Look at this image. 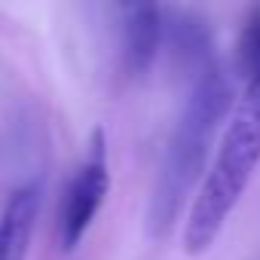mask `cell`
Segmentation results:
<instances>
[{"label": "cell", "mask_w": 260, "mask_h": 260, "mask_svg": "<svg viewBox=\"0 0 260 260\" xmlns=\"http://www.w3.org/2000/svg\"><path fill=\"white\" fill-rule=\"evenodd\" d=\"M230 107H233L230 77L217 64L193 80L187 104L166 141L156 184L150 193L147 230L153 239H166L175 230V223L181 220L184 202L193 196V190L199 193L205 181L208 150L214 144V135H217L220 122L226 119Z\"/></svg>", "instance_id": "1"}, {"label": "cell", "mask_w": 260, "mask_h": 260, "mask_svg": "<svg viewBox=\"0 0 260 260\" xmlns=\"http://www.w3.org/2000/svg\"><path fill=\"white\" fill-rule=\"evenodd\" d=\"M257 166H260V74L245 83V92L230 110L214 162L208 166L205 181L184 217L181 239L187 254H205L217 242L233 208L245 196Z\"/></svg>", "instance_id": "2"}, {"label": "cell", "mask_w": 260, "mask_h": 260, "mask_svg": "<svg viewBox=\"0 0 260 260\" xmlns=\"http://www.w3.org/2000/svg\"><path fill=\"white\" fill-rule=\"evenodd\" d=\"M107 190H110L107 141H104L101 128H95L89 138V147H86V156L77 166V172L71 175L61 205H58V242L64 251H74L86 239L98 208L107 199Z\"/></svg>", "instance_id": "3"}, {"label": "cell", "mask_w": 260, "mask_h": 260, "mask_svg": "<svg viewBox=\"0 0 260 260\" xmlns=\"http://www.w3.org/2000/svg\"><path fill=\"white\" fill-rule=\"evenodd\" d=\"M119 55L128 77L141 80L162 46L166 37V13L153 4H125L119 7Z\"/></svg>", "instance_id": "4"}, {"label": "cell", "mask_w": 260, "mask_h": 260, "mask_svg": "<svg viewBox=\"0 0 260 260\" xmlns=\"http://www.w3.org/2000/svg\"><path fill=\"white\" fill-rule=\"evenodd\" d=\"M40 211V187L22 184L0 211V260H25Z\"/></svg>", "instance_id": "5"}, {"label": "cell", "mask_w": 260, "mask_h": 260, "mask_svg": "<svg viewBox=\"0 0 260 260\" xmlns=\"http://www.w3.org/2000/svg\"><path fill=\"white\" fill-rule=\"evenodd\" d=\"M169 28V43H172V55L178 64H184L187 74L202 77L208 68H214V40H211V28L205 25L202 16L196 13H175L172 22H166Z\"/></svg>", "instance_id": "6"}, {"label": "cell", "mask_w": 260, "mask_h": 260, "mask_svg": "<svg viewBox=\"0 0 260 260\" xmlns=\"http://www.w3.org/2000/svg\"><path fill=\"white\" fill-rule=\"evenodd\" d=\"M236 68L245 77V83L260 74V7H254L242 25L239 46H236Z\"/></svg>", "instance_id": "7"}]
</instances>
